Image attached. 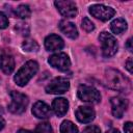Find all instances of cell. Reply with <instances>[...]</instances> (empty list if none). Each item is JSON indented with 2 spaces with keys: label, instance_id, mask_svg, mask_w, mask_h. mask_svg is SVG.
Segmentation results:
<instances>
[{
  "label": "cell",
  "instance_id": "7c38bea8",
  "mask_svg": "<svg viewBox=\"0 0 133 133\" xmlns=\"http://www.w3.org/2000/svg\"><path fill=\"white\" fill-rule=\"evenodd\" d=\"M64 46V43L62 38L56 34H51L46 37L45 39V47L48 51H56L62 49Z\"/></svg>",
  "mask_w": 133,
  "mask_h": 133
},
{
  "label": "cell",
  "instance_id": "ba28073f",
  "mask_svg": "<svg viewBox=\"0 0 133 133\" xmlns=\"http://www.w3.org/2000/svg\"><path fill=\"white\" fill-rule=\"evenodd\" d=\"M49 63L59 70V71H68L70 65H71V61H70V58L69 56L65 54V53H56V54H53L50 58H49Z\"/></svg>",
  "mask_w": 133,
  "mask_h": 133
},
{
  "label": "cell",
  "instance_id": "4316f807",
  "mask_svg": "<svg viewBox=\"0 0 133 133\" xmlns=\"http://www.w3.org/2000/svg\"><path fill=\"white\" fill-rule=\"evenodd\" d=\"M132 58L130 57L128 60H127V62H126V68H127V70L130 72V73H132Z\"/></svg>",
  "mask_w": 133,
  "mask_h": 133
},
{
  "label": "cell",
  "instance_id": "ac0fdd59",
  "mask_svg": "<svg viewBox=\"0 0 133 133\" xmlns=\"http://www.w3.org/2000/svg\"><path fill=\"white\" fill-rule=\"evenodd\" d=\"M61 133H78L77 127L70 121H63L60 125Z\"/></svg>",
  "mask_w": 133,
  "mask_h": 133
},
{
  "label": "cell",
  "instance_id": "7a4b0ae2",
  "mask_svg": "<svg viewBox=\"0 0 133 133\" xmlns=\"http://www.w3.org/2000/svg\"><path fill=\"white\" fill-rule=\"evenodd\" d=\"M38 70V64L33 61V60H29L27 61L16 74L15 76V82L19 85V86H24L28 83V81L33 77V75L36 74Z\"/></svg>",
  "mask_w": 133,
  "mask_h": 133
},
{
  "label": "cell",
  "instance_id": "603a6c76",
  "mask_svg": "<svg viewBox=\"0 0 133 133\" xmlns=\"http://www.w3.org/2000/svg\"><path fill=\"white\" fill-rule=\"evenodd\" d=\"M7 26H8V19H7V17L3 12H0V29H4Z\"/></svg>",
  "mask_w": 133,
  "mask_h": 133
},
{
  "label": "cell",
  "instance_id": "52a82bcc",
  "mask_svg": "<svg viewBox=\"0 0 133 133\" xmlns=\"http://www.w3.org/2000/svg\"><path fill=\"white\" fill-rule=\"evenodd\" d=\"M89 12L91 14V16H94L97 19H100L101 21H108L115 14L113 8H111L109 6H105L103 4L91 5L89 7Z\"/></svg>",
  "mask_w": 133,
  "mask_h": 133
},
{
  "label": "cell",
  "instance_id": "ffe728a7",
  "mask_svg": "<svg viewBox=\"0 0 133 133\" xmlns=\"http://www.w3.org/2000/svg\"><path fill=\"white\" fill-rule=\"evenodd\" d=\"M22 48L27 52H35L38 50V44L33 39H26L22 44Z\"/></svg>",
  "mask_w": 133,
  "mask_h": 133
},
{
  "label": "cell",
  "instance_id": "e0dca14e",
  "mask_svg": "<svg viewBox=\"0 0 133 133\" xmlns=\"http://www.w3.org/2000/svg\"><path fill=\"white\" fill-rule=\"evenodd\" d=\"M110 28H111V31L115 34H121L122 32H124L126 29H127V22L122 19V18H118V19H115L111 22L110 24Z\"/></svg>",
  "mask_w": 133,
  "mask_h": 133
},
{
  "label": "cell",
  "instance_id": "4dcf8cb0",
  "mask_svg": "<svg viewBox=\"0 0 133 133\" xmlns=\"http://www.w3.org/2000/svg\"><path fill=\"white\" fill-rule=\"evenodd\" d=\"M106 133H121L117 129H110V130H108Z\"/></svg>",
  "mask_w": 133,
  "mask_h": 133
},
{
  "label": "cell",
  "instance_id": "277c9868",
  "mask_svg": "<svg viewBox=\"0 0 133 133\" xmlns=\"http://www.w3.org/2000/svg\"><path fill=\"white\" fill-rule=\"evenodd\" d=\"M99 41L101 42L102 46V53L105 57L113 56L117 51V43L114 36L106 31L100 33Z\"/></svg>",
  "mask_w": 133,
  "mask_h": 133
},
{
  "label": "cell",
  "instance_id": "f1b7e54d",
  "mask_svg": "<svg viewBox=\"0 0 133 133\" xmlns=\"http://www.w3.org/2000/svg\"><path fill=\"white\" fill-rule=\"evenodd\" d=\"M17 133H33V132H31L29 130H25V129H20V130H18Z\"/></svg>",
  "mask_w": 133,
  "mask_h": 133
},
{
  "label": "cell",
  "instance_id": "5b68a950",
  "mask_svg": "<svg viewBox=\"0 0 133 133\" xmlns=\"http://www.w3.org/2000/svg\"><path fill=\"white\" fill-rule=\"evenodd\" d=\"M77 96L81 101L88 103H98L101 100L100 92L95 87L88 85H80L77 91Z\"/></svg>",
  "mask_w": 133,
  "mask_h": 133
},
{
  "label": "cell",
  "instance_id": "484cf974",
  "mask_svg": "<svg viewBox=\"0 0 133 133\" xmlns=\"http://www.w3.org/2000/svg\"><path fill=\"white\" fill-rule=\"evenodd\" d=\"M124 130H125V133H132V123L131 122L126 123L124 126Z\"/></svg>",
  "mask_w": 133,
  "mask_h": 133
},
{
  "label": "cell",
  "instance_id": "9a60e30c",
  "mask_svg": "<svg viewBox=\"0 0 133 133\" xmlns=\"http://www.w3.org/2000/svg\"><path fill=\"white\" fill-rule=\"evenodd\" d=\"M15 69V60L11 55L2 53L0 54V70L5 74H10Z\"/></svg>",
  "mask_w": 133,
  "mask_h": 133
},
{
  "label": "cell",
  "instance_id": "5bb4252c",
  "mask_svg": "<svg viewBox=\"0 0 133 133\" xmlns=\"http://www.w3.org/2000/svg\"><path fill=\"white\" fill-rule=\"evenodd\" d=\"M52 109L57 116H63L69 109V102L64 98L54 99L52 102Z\"/></svg>",
  "mask_w": 133,
  "mask_h": 133
},
{
  "label": "cell",
  "instance_id": "d4e9b609",
  "mask_svg": "<svg viewBox=\"0 0 133 133\" xmlns=\"http://www.w3.org/2000/svg\"><path fill=\"white\" fill-rule=\"evenodd\" d=\"M16 28H22L21 34H23V35H27V34H28V32H26V31H25V28H26V29H29V28H28V26H27V24L20 23V24H18V26H17Z\"/></svg>",
  "mask_w": 133,
  "mask_h": 133
},
{
  "label": "cell",
  "instance_id": "30bf717a",
  "mask_svg": "<svg viewBox=\"0 0 133 133\" xmlns=\"http://www.w3.org/2000/svg\"><path fill=\"white\" fill-rule=\"evenodd\" d=\"M111 107H112V114L117 117V118H121L127 107H128V101L123 99V98H119V97H114L111 99Z\"/></svg>",
  "mask_w": 133,
  "mask_h": 133
},
{
  "label": "cell",
  "instance_id": "83f0119b",
  "mask_svg": "<svg viewBox=\"0 0 133 133\" xmlns=\"http://www.w3.org/2000/svg\"><path fill=\"white\" fill-rule=\"evenodd\" d=\"M126 47H127V49H128L130 52H132V38H129V39L127 41Z\"/></svg>",
  "mask_w": 133,
  "mask_h": 133
},
{
  "label": "cell",
  "instance_id": "3957f363",
  "mask_svg": "<svg viewBox=\"0 0 133 133\" xmlns=\"http://www.w3.org/2000/svg\"><path fill=\"white\" fill-rule=\"evenodd\" d=\"M28 105V98L19 91L10 92V103L8 104V110L15 114H21L26 110Z\"/></svg>",
  "mask_w": 133,
  "mask_h": 133
},
{
  "label": "cell",
  "instance_id": "2e32d148",
  "mask_svg": "<svg viewBox=\"0 0 133 133\" xmlns=\"http://www.w3.org/2000/svg\"><path fill=\"white\" fill-rule=\"evenodd\" d=\"M59 29L61 30V32L64 35H66L70 38H76L78 36V31H77V28H76L75 24H73L72 22H69L66 20L60 21Z\"/></svg>",
  "mask_w": 133,
  "mask_h": 133
},
{
  "label": "cell",
  "instance_id": "4fadbf2b",
  "mask_svg": "<svg viewBox=\"0 0 133 133\" xmlns=\"http://www.w3.org/2000/svg\"><path fill=\"white\" fill-rule=\"evenodd\" d=\"M32 113L36 117H38V118H48L52 114L50 107L46 103H44L42 101H37L33 105V107H32Z\"/></svg>",
  "mask_w": 133,
  "mask_h": 133
},
{
  "label": "cell",
  "instance_id": "cb8c5ba5",
  "mask_svg": "<svg viewBox=\"0 0 133 133\" xmlns=\"http://www.w3.org/2000/svg\"><path fill=\"white\" fill-rule=\"evenodd\" d=\"M82 133H101V130L97 126H88L83 130Z\"/></svg>",
  "mask_w": 133,
  "mask_h": 133
},
{
  "label": "cell",
  "instance_id": "9c48e42d",
  "mask_svg": "<svg viewBox=\"0 0 133 133\" xmlns=\"http://www.w3.org/2000/svg\"><path fill=\"white\" fill-rule=\"evenodd\" d=\"M55 6L59 10V12L65 18H75L77 16V7L75 2L66 0V1H55Z\"/></svg>",
  "mask_w": 133,
  "mask_h": 133
},
{
  "label": "cell",
  "instance_id": "44dd1931",
  "mask_svg": "<svg viewBox=\"0 0 133 133\" xmlns=\"http://www.w3.org/2000/svg\"><path fill=\"white\" fill-rule=\"evenodd\" d=\"M35 133H53V130H52V127L50 126L49 123L44 122V123H41L36 126Z\"/></svg>",
  "mask_w": 133,
  "mask_h": 133
},
{
  "label": "cell",
  "instance_id": "7402d4cb",
  "mask_svg": "<svg viewBox=\"0 0 133 133\" xmlns=\"http://www.w3.org/2000/svg\"><path fill=\"white\" fill-rule=\"evenodd\" d=\"M82 28L85 30V31H87V32H90V31H92L94 29H95V26H94V23L88 19V18H83V20H82Z\"/></svg>",
  "mask_w": 133,
  "mask_h": 133
},
{
  "label": "cell",
  "instance_id": "8fae6325",
  "mask_svg": "<svg viewBox=\"0 0 133 133\" xmlns=\"http://www.w3.org/2000/svg\"><path fill=\"white\" fill-rule=\"evenodd\" d=\"M75 115H76V118L80 122V123H90L94 118H95V110L91 108V107H88V106H80L76 112H75Z\"/></svg>",
  "mask_w": 133,
  "mask_h": 133
},
{
  "label": "cell",
  "instance_id": "6da1fadb",
  "mask_svg": "<svg viewBox=\"0 0 133 133\" xmlns=\"http://www.w3.org/2000/svg\"><path fill=\"white\" fill-rule=\"evenodd\" d=\"M104 82L107 87L117 90V91L129 92V90L131 89L130 80L115 69L106 70L105 76H104Z\"/></svg>",
  "mask_w": 133,
  "mask_h": 133
},
{
  "label": "cell",
  "instance_id": "8992f818",
  "mask_svg": "<svg viewBox=\"0 0 133 133\" xmlns=\"http://www.w3.org/2000/svg\"><path fill=\"white\" fill-rule=\"evenodd\" d=\"M69 87H70V82L66 78L57 77L46 86V91L48 94L60 95V94H64L69 89Z\"/></svg>",
  "mask_w": 133,
  "mask_h": 133
},
{
  "label": "cell",
  "instance_id": "d6986e66",
  "mask_svg": "<svg viewBox=\"0 0 133 133\" xmlns=\"http://www.w3.org/2000/svg\"><path fill=\"white\" fill-rule=\"evenodd\" d=\"M15 14L17 17L21 18V19H25V18H28L31 14L30 11V8L28 5H25V4H22V5H19L16 9H15Z\"/></svg>",
  "mask_w": 133,
  "mask_h": 133
},
{
  "label": "cell",
  "instance_id": "f546056e",
  "mask_svg": "<svg viewBox=\"0 0 133 133\" xmlns=\"http://www.w3.org/2000/svg\"><path fill=\"white\" fill-rule=\"evenodd\" d=\"M4 125H5V122H4V119H3V118L0 116V130H1V129L4 127Z\"/></svg>",
  "mask_w": 133,
  "mask_h": 133
}]
</instances>
